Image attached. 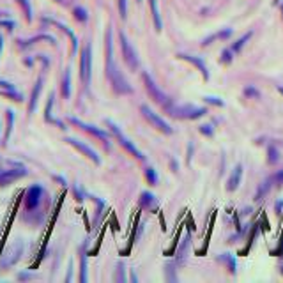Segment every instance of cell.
<instances>
[{"instance_id":"cell-1","label":"cell","mask_w":283,"mask_h":283,"mask_svg":"<svg viewBox=\"0 0 283 283\" xmlns=\"http://www.w3.org/2000/svg\"><path fill=\"white\" fill-rule=\"evenodd\" d=\"M106 78H108L110 85H112L113 92L119 94V96L133 92V87L130 85V81L126 80V76L122 74L117 62L113 59V41L110 28L106 30Z\"/></svg>"},{"instance_id":"cell-2","label":"cell","mask_w":283,"mask_h":283,"mask_svg":"<svg viewBox=\"0 0 283 283\" xmlns=\"http://www.w3.org/2000/svg\"><path fill=\"white\" fill-rule=\"evenodd\" d=\"M168 115L175 119H186V121H197V119L204 117L207 113V108L197 105H170L165 108Z\"/></svg>"},{"instance_id":"cell-3","label":"cell","mask_w":283,"mask_h":283,"mask_svg":"<svg viewBox=\"0 0 283 283\" xmlns=\"http://www.w3.org/2000/svg\"><path fill=\"white\" fill-rule=\"evenodd\" d=\"M142 80H143V85H145V90L149 92L150 99H154V101L158 103V105H161L163 108H168V106L172 105L170 97L156 85V81L152 80V76H150L149 73H142Z\"/></svg>"},{"instance_id":"cell-4","label":"cell","mask_w":283,"mask_h":283,"mask_svg":"<svg viewBox=\"0 0 283 283\" xmlns=\"http://www.w3.org/2000/svg\"><path fill=\"white\" fill-rule=\"evenodd\" d=\"M90 76H92V48L87 43L80 52V78L85 89L90 87Z\"/></svg>"},{"instance_id":"cell-5","label":"cell","mask_w":283,"mask_h":283,"mask_svg":"<svg viewBox=\"0 0 283 283\" xmlns=\"http://www.w3.org/2000/svg\"><path fill=\"white\" fill-rule=\"evenodd\" d=\"M106 126H108L110 128V131H112L113 135H115V138H117L119 140V143H121L122 147H124L126 150H128V152L130 154H133L135 158L137 159H140V161H143V159H145V156H143V154L140 152V150L137 149V145H135L133 142L130 140V138H126L124 135H122V131H121V128H119L117 124H115V122L113 121H110V119H106Z\"/></svg>"},{"instance_id":"cell-6","label":"cell","mask_w":283,"mask_h":283,"mask_svg":"<svg viewBox=\"0 0 283 283\" xmlns=\"http://www.w3.org/2000/svg\"><path fill=\"white\" fill-rule=\"evenodd\" d=\"M23 250H25V243H23V241H20V239H18V241H14V243H12L11 246L7 248V251L2 255L0 267H2V269H9V267H12L14 264L18 262V260L21 259Z\"/></svg>"},{"instance_id":"cell-7","label":"cell","mask_w":283,"mask_h":283,"mask_svg":"<svg viewBox=\"0 0 283 283\" xmlns=\"http://www.w3.org/2000/svg\"><path fill=\"white\" fill-rule=\"evenodd\" d=\"M140 112H142V115H143V117H145L147 121L150 122V126H152V128H156L158 131H161V133H165V135H172V133H174L172 126H170L168 122L165 121V119L159 117V115L154 112V110H150V106L142 105L140 106Z\"/></svg>"},{"instance_id":"cell-8","label":"cell","mask_w":283,"mask_h":283,"mask_svg":"<svg viewBox=\"0 0 283 283\" xmlns=\"http://www.w3.org/2000/svg\"><path fill=\"white\" fill-rule=\"evenodd\" d=\"M119 41H121V50H122V57H124V62L128 64V68L131 71H137L138 68V55H137V50L133 48V45L130 43V39L126 37L124 32H119Z\"/></svg>"},{"instance_id":"cell-9","label":"cell","mask_w":283,"mask_h":283,"mask_svg":"<svg viewBox=\"0 0 283 283\" xmlns=\"http://www.w3.org/2000/svg\"><path fill=\"white\" fill-rule=\"evenodd\" d=\"M43 197H45V190H43V186H39V184L30 186L27 191H25V209L27 211L37 209V206L41 204Z\"/></svg>"},{"instance_id":"cell-10","label":"cell","mask_w":283,"mask_h":283,"mask_svg":"<svg viewBox=\"0 0 283 283\" xmlns=\"http://www.w3.org/2000/svg\"><path fill=\"white\" fill-rule=\"evenodd\" d=\"M28 174V170L25 166H14V168H9V170H0V188L9 186L12 184L14 181L18 179L25 177Z\"/></svg>"},{"instance_id":"cell-11","label":"cell","mask_w":283,"mask_h":283,"mask_svg":"<svg viewBox=\"0 0 283 283\" xmlns=\"http://www.w3.org/2000/svg\"><path fill=\"white\" fill-rule=\"evenodd\" d=\"M71 124H74V126H78L81 131H87L89 135H92V137H96V138H99V140H103L105 143H108V140H110V135L106 133V131H103L101 128H96V126H92V124H87V122H83V121H80V119H76V117H69L68 119Z\"/></svg>"},{"instance_id":"cell-12","label":"cell","mask_w":283,"mask_h":283,"mask_svg":"<svg viewBox=\"0 0 283 283\" xmlns=\"http://www.w3.org/2000/svg\"><path fill=\"white\" fill-rule=\"evenodd\" d=\"M66 142H68L69 145H73L74 149H78V150H80V152L83 154V156H87V158H89L92 163H96V165H99V163H101V158L97 156V152L92 149V147H89V145H87V143H83V142L76 140V138H71V137H68V138H66Z\"/></svg>"},{"instance_id":"cell-13","label":"cell","mask_w":283,"mask_h":283,"mask_svg":"<svg viewBox=\"0 0 283 283\" xmlns=\"http://www.w3.org/2000/svg\"><path fill=\"white\" fill-rule=\"evenodd\" d=\"M179 59H182V61H186V62H190V64H193L195 68L202 73V76L206 78V80H209V71H207V66H206V62L200 59V57H193V55H188V53H179Z\"/></svg>"},{"instance_id":"cell-14","label":"cell","mask_w":283,"mask_h":283,"mask_svg":"<svg viewBox=\"0 0 283 283\" xmlns=\"http://www.w3.org/2000/svg\"><path fill=\"white\" fill-rule=\"evenodd\" d=\"M43 76H39L34 83V89L30 92V99H28V113H34L37 108V101H39V96H41V90H43Z\"/></svg>"},{"instance_id":"cell-15","label":"cell","mask_w":283,"mask_h":283,"mask_svg":"<svg viewBox=\"0 0 283 283\" xmlns=\"http://www.w3.org/2000/svg\"><path fill=\"white\" fill-rule=\"evenodd\" d=\"M190 239H191V235H190V232H188V234L184 235V239H182V243H181V246H179L177 253H175V264H177V266H184V262H186L188 250H190V243H191Z\"/></svg>"},{"instance_id":"cell-16","label":"cell","mask_w":283,"mask_h":283,"mask_svg":"<svg viewBox=\"0 0 283 283\" xmlns=\"http://www.w3.org/2000/svg\"><path fill=\"white\" fill-rule=\"evenodd\" d=\"M241 177H243V165H235V168L232 170L228 182H226V191H235L241 184Z\"/></svg>"},{"instance_id":"cell-17","label":"cell","mask_w":283,"mask_h":283,"mask_svg":"<svg viewBox=\"0 0 283 283\" xmlns=\"http://www.w3.org/2000/svg\"><path fill=\"white\" fill-rule=\"evenodd\" d=\"M140 207L145 211H156L158 209V200L150 191H142L140 195Z\"/></svg>"},{"instance_id":"cell-18","label":"cell","mask_w":283,"mask_h":283,"mask_svg":"<svg viewBox=\"0 0 283 283\" xmlns=\"http://www.w3.org/2000/svg\"><path fill=\"white\" fill-rule=\"evenodd\" d=\"M53 99H55V94H50L48 96V103H46V108H45V119H46V122H53V124H57L61 130H66V126L62 124L61 121H57V119H53L52 117V108H53Z\"/></svg>"},{"instance_id":"cell-19","label":"cell","mask_w":283,"mask_h":283,"mask_svg":"<svg viewBox=\"0 0 283 283\" xmlns=\"http://www.w3.org/2000/svg\"><path fill=\"white\" fill-rule=\"evenodd\" d=\"M149 5H150V12H152V20H154V28L161 32L163 23H161V14H159V9H158V2L156 0H149Z\"/></svg>"},{"instance_id":"cell-20","label":"cell","mask_w":283,"mask_h":283,"mask_svg":"<svg viewBox=\"0 0 283 283\" xmlns=\"http://www.w3.org/2000/svg\"><path fill=\"white\" fill-rule=\"evenodd\" d=\"M61 92L64 99H69L71 97V71L66 69L64 76H62V85H61Z\"/></svg>"},{"instance_id":"cell-21","label":"cell","mask_w":283,"mask_h":283,"mask_svg":"<svg viewBox=\"0 0 283 283\" xmlns=\"http://www.w3.org/2000/svg\"><path fill=\"white\" fill-rule=\"evenodd\" d=\"M271 186H273V179L269 177V179H266V181L262 182L259 186V190H257V193H255V200L257 202H260V200H264V197H266L267 193H269V190H271Z\"/></svg>"},{"instance_id":"cell-22","label":"cell","mask_w":283,"mask_h":283,"mask_svg":"<svg viewBox=\"0 0 283 283\" xmlns=\"http://www.w3.org/2000/svg\"><path fill=\"white\" fill-rule=\"evenodd\" d=\"M5 119H7V130H5L4 145L9 142V137H11V133H12V126H14V112H12V110H5Z\"/></svg>"},{"instance_id":"cell-23","label":"cell","mask_w":283,"mask_h":283,"mask_svg":"<svg viewBox=\"0 0 283 283\" xmlns=\"http://www.w3.org/2000/svg\"><path fill=\"white\" fill-rule=\"evenodd\" d=\"M219 260L226 264V267H228V271H230L232 275H235V271H237V262H235V259L232 255H228V253L219 255Z\"/></svg>"},{"instance_id":"cell-24","label":"cell","mask_w":283,"mask_h":283,"mask_svg":"<svg viewBox=\"0 0 283 283\" xmlns=\"http://www.w3.org/2000/svg\"><path fill=\"white\" fill-rule=\"evenodd\" d=\"M280 161V150L276 145H269L267 147V163L269 165H276Z\"/></svg>"},{"instance_id":"cell-25","label":"cell","mask_w":283,"mask_h":283,"mask_svg":"<svg viewBox=\"0 0 283 283\" xmlns=\"http://www.w3.org/2000/svg\"><path fill=\"white\" fill-rule=\"evenodd\" d=\"M175 260L174 262H166L165 264V276H166V280H168L170 283H175L177 282V276H175Z\"/></svg>"},{"instance_id":"cell-26","label":"cell","mask_w":283,"mask_h":283,"mask_svg":"<svg viewBox=\"0 0 283 283\" xmlns=\"http://www.w3.org/2000/svg\"><path fill=\"white\" fill-rule=\"evenodd\" d=\"M80 260H81V266H80V282L85 283V282H87V253H85L83 248H81Z\"/></svg>"},{"instance_id":"cell-27","label":"cell","mask_w":283,"mask_h":283,"mask_svg":"<svg viewBox=\"0 0 283 283\" xmlns=\"http://www.w3.org/2000/svg\"><path fill=\"white\" fill-rule=\"evenodd\" d=\"M0 96L9 97V99H12V101H16V103L23 101V94H20L16 89H12V90H0Z\"/></svg>"},{"instance_id":"cell-28","label":"cell","mask_w":283,"mask_h":283,"mask_svg":"<svg viewBox=\"0 0 283 283\" xmlns=\"http://www.w3.org/2000/svg\"><path fill=\"white\" fill-rule=\"evenodd\" d=\"M113 280H115L117 283H124L126 282V266H124V262L117 264V269H115V276H113Z\"/></svg>"},{"instance_id":"cell-29","label":"cell","mask_w":283,"mask_h":283,"mask_svg":"<svg viewBox=\"0 0 283 283\" xmlns=\"http://www.w3.org/2000/svg\"><path fill=\"white\" fill-rule=\"evenodd\" d=\"M250 37H251V32H248V34H244V36L241 37V39L235 41L234 45H232V52H234V53L241 52V50H243V46L246 45V41H250Z\"/></svg>"},{"instance_id":"cell-30","label":"cell","mask_w":283,"mask_h":283,"mask_svg":"<svg viewBox=\"0 0 283 283\" xmlns=\"http://www.w3.org/2000/svg\"><path fill=\"white\" fill-rule=\"evenodd\" d=\"M145 179L149 181V184H152V186H156L158 184V174H156V170L152 168V166H147L145 168Z\"/></svg>"},{"instance_id":"cell-31","label":"cell","mask_w":283,"mask_h":283,"mask_svg":"<svg viewBox=\"0 0 283 283\" xmlns=\"http://www.w3.org/2000/svg\"><path fill=\"white\" fill-rule=\"evenodd\" d=\"M18 4H20L21 7H23L27 20H28V21H32V7H30V2H28V0H18Z\"/></svg>"},{"instance_id":"cell-32","label":"cell","mask_w":283,"mask_h":283,"mask_svg":"<svg viewBox=\"0 0 283 283\" xmlns=\"http://www.w3.org/2000/svg\"><path fill=\"white\" fill-rule=\"evenodd\" d=\"M73 14H74V18H76L78 21H87V20H89V14H87V11H85L83 7H74Z\"/></svg>"},{"instance_id":"cell-33","label":"cell","mask_w":283,"mask_h":283,"mask_svg":"<svg viewBox=\"0 0 283 283\" xmlns=\"http://www.w3.org/2000/svg\"><path fill=\"white\" fill-rule=\"evenodd\" d=\"M244 96L246 97H253V99H259L260 97V92L257 89H255L253 85H248L246 89H244Z\"/></svg>"},{"instance_id":"cell-34","label":"cell","mask_w":283,"mask_h":283,"mask_svg":"<svg viewBox=\"0 0 283 283\" xmlns=\"http://www.w3.org/2000/svg\"><path fill=\"white\" fill-rule=\"evenodd\" d=\"M232 55H234L232 48L230 50H223V52H221V62H223V64H230V62H232Z\"/></svg>"},{"instance_id":"cell-35","label":"cell","mask_w":283,"mask_h":283,"mask_svg":"<svg viewBox=\"0 0 283 283\" xmlns=\"http://www.w3.org/2000/svg\"><path fill=\"white\" fill-rule=\"evenodd\" d=\"M206 99V103H209V105H214V106H225V103L219 99V97H214V96H206L204 97Z\"/></svg>"},{"instance_id":"cell-36","label":"cell","mask_w":283,"mask_h":283,"mask_svg":"<svg viewBox=\"0 0 283 283\" xmlns=\"http://www.w3.org/2000/svg\"><path fill=\"white\" fill-rule=\"evenodd\" d=\"M198 130H200L202 135H206V137H212V135H214V130H212V126L211 124H202Z\"/></svg>"},{"instance_id":"cell-37","label":"cell","mask_w":283,"mask_h":283,"mask_svg":"<svg viewBox=\"0 0 283 283\" xmlns=\"http://www.w3.org/2000/svg\"><path fill=\"white\" fill-rule=\"evenodd\" d=\"M119 12L122 18L128 16V0H119Z\"/></svg>"},{"instance_id":"cell-38","label":"cell","mask_w":283,"mask_h":283,"mask_svg":"<svg viewBox=\"0 0 283 283\" xmlns=\"http://www.w3.org/2000/svg\"><path fill=\"white\" fill-rule=\"evenodd\" d=\"M273 184H276V186H282L283 184V170H278L275 175H273Z\"/></svg>"},{"instance_id":"cell-39","label":"cell","mask_w":283,"mask_h":283,"mask_svg":"<svg viewBox=\"0 0 283 283\" xmlns=\"http://www.w3.org/2000/svg\"><path fill=\"white\" fill-rule=\"evenodd\" d=\"M12 89H16V87H14L11 81L0 80V90H12Z\"/></svg>"},{"instance_id":"cell-40","label":"cell","mask_w":283,"mask_h":283,"mask_svg":"<svg viewBox=\"0 0 283 283\" xmlns=\"http://www.w3.org/2000/svg\"><path fill=\"white\" fill-rule=\"evenodd\" d=\"M0 27H5V28H9V30H12V28L16 27V23L12 20H0Z\"/></svg>"},{"instance_id":"cell-41","label":"cell","mask_w":283,"mask_h":283,"mask_svg":"<svg viewBox=\"0 0 283 283\" xmlns=\"http://www.w3.org/2000/svg\"><path fill=\"white\" fill-rule=\"evenodd\" d=\"M28 278H36L34 273H20L18 275V280H28Z\"/></svg>"},{"instance_id":"cell-42","label":"cell","mask_w":283,"mask_h":283,"mask_svg":"<svg viewBox=\"0 0 283 283\" xmlns=\"http://www.w3.org/2000/svg\"><path fill=\"white\" fill-rule=\"evenodd\" d=\"M275 209L278 214H283V200H278V202L275 204Z\"/></svg>"},{"instance_id":"cell-43","label":"cell","mask_w":283,"mask_h":283,"mask_svg":"<svg viewBox=\"0 0 283 283\" xmlns=\"http://www.w3.org/2000/svg\"><path fill=\"white\" fill-rule=\"evenodd\" d=\"M74 195H76V200H83V193H81L80 190H78V186H74Z\"/></svg>"},{"instance_id":"cell-44","label":"cell","mask_w":283,"mask_h":283,"mask_svg":"<svg viewBox=\"0 0 283 283\" xmlns=\"http://www.w3.org/2000/svg\"><path fill=\"white\" fill-rule=\"evenodd\" d=\"M191 150H193V145H188V163H191Z\"/></svg>"},{"instance_id":"cell-45","label":"cell","mask_w":283,"mask_h":283,"mask_svg":"<svg viewBox=\"0 0 283 283\" xmlns=\"http://www.w3.org/2000/svg\"><path fill=\"white\" fill-rule=\"evenodd\" d=\"M170 166H172V170H174V172H177V161H175V159H172V161H170Z\"/></svg>"},{"instance_id":"cell-46","label":"cell","mask_w":283,"mask_h":283,"mask_svg":"<svg viewBox=\"0 0 283 283\" xmlns=\"http://www.w3.org/2000/svg\"><path fill=\"white\" fill-rule=\"evenodd\" d=\"M55 181H59V182H61L62 186H66V181H64V179H62V177H59V175H55Z\"/></svg>"},{"instance_id":"cell-47","label":"cell","mask_w":283,"mask_h":283,"mask_svg":"<svg viewBox=\"0 0 283 283\" xmlns=\"http://www.w3.org/2000/svg\"><path fill=\"white\" fill-rule=\"evenodd\" d=\"M131 282H135V283L138 282V276H137V273H131Z\"/></svg>"},{"instance_id":"cell-48","label":"cell","mask_w":283,"mask_h":283,"mask_svg":"<svg viewBox=\"0 0 283 283\" xmlns=\"http://www.w3.org/2000/svg\"><path fill=\"white\" fill-rule=\"evenodd\" d=\"M276 255H278V257H283V243H282V248H280V250L276 251Z\"/></svg>"},{"instance_id":"cell-49","label":"cell","mask_w":283,"mask_h":283,"mask_svg":"<svg viewBox=\"0 0 283 283\" xmlns=\"http://www.w3.org/2000/svg\"><path fill=\"white\" fill-rule=\"evenodd\" d=\"M2 48H4V39H2V36H0V53H2Z\"/></svg>"},{"instance_id":"cell-50","label":"cell","mask_w":283,"mask_h":283,"mask_svg":"<svg viewBox=\"0 0 283 283\" xmlns=\"http://www.w3.org/2000/svg\"><path fill=\"white\" fill-rule=\"evenodd\" d=\"M278 90H280V92H282V94H283V87H278Z\"/></svg>"},{"instance_id":"cell-51","label":"cell","mask_w":283,"mask_h":283,"mask_svg":"<svg viewBox=\"0 0 283 283\" xmlns=\"http://www.w3.org/2000/svg\"><path fill=\"white\" fill-rule=\"evenodd\" d=\"M280 269H282V275H283V266H282V267H280Z\"/></svg>"},{"instance_id":"cell-52","label":"cell","mask_w":283,"mask_h":283,"mask_svg":"<svg viewBox=\"0 0 283 283\" xmlns=\"http://www.w3.org/2000/svg\"><path fill=\"white\" fill-rule=\"evenodd\" d=\"M57 2H62V0H57Z\"/></svg>"},{"instance_id":"cell-53","label":"cell","mask_w":283,"mask_h":283,"mask_svg":"<svg viewBox=\"0 0 283 283\" xmlns=\"http://www.w3.org/2000/svg\"><path fill=\"white\" fill-rule=\"evenodd\" d=\"M282 12H283V5H282Z\"/></svg>"},{"instance_id":"cell-54","label":"cell","mask_w":283,"mask_h":283,"mask_svg":"<svg viewBox=\"0 0 283 283\" xmlns=\"http://www.w3.org/2000/svg\"><path fill=\"white\" fill-rule=\"evenodd\" d=\"M137 2H140V0H137Z\"/></svg>"}]
</instances>
